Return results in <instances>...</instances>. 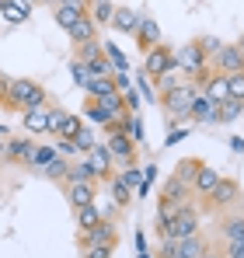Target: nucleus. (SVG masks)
<instances>
[{"instance_id":"40","label":"nucleus","mask_w":244,"mask_h":258,"mask_svg":"<svg viewBox=\"0 0 244 258\" xmlns=\"http://www.w3.org/2000/svg\"><path fill=\"white\" fill-rule=\"evenodd\" d=\"M136 91H140V98H143V101H150V105H154V101H157V91H154V84H150V81H147V77H143V74H140V77H136Z\"/></svg>"},{"instance_id":"18","label":"nucleus","mask_w":244,"mask_h":258,"mask_svg":"<svg viewBox=\"0 0 244 258\" xmlns=\"http://www.w3.org/2000/svg\"><path fill=\"white\" fill-rule=\"evenodd\" d=\"M67 35H70V42H74V49H77V45L94 42V39H98V25H94V21L84 14V18H77V21H74V28H70Z\"/></svg>"},{"instance_id":"49","label":"nucleus","mask_w":244,"mask_h":258,"mask_svg":"<svg viewBox=\"0 0 244 258\" xmlns=\"http://www.w3.org/2000/svg\"><path fill=\"white\" fill-rule=\"evenodd\" d=\"M203 258H223V255H220V251H213V248H209V251H206Z\"/></svg>"},{"instance_id":"38","label":"nucleus","mask_w":244,"mask_h":258,"mask_svg":"<svg viewBox=\"0 0 244 258\" xmlns=\"http://www.w3.org/2000/svg\"><path fill=\"white\" fill-rule=\"evenodd\" d=\"M81 129H84V119H81V115H67V122H63V129H59V140H74Z\"/></svg>"},{"instance_id":"9","label":"nucleus","mask_w":244,"mask_h":258,"mask_svg":"<svg viewBox=\"0 0 244 258\" xmlns=\"http://www.w3.org/2000/svg\"><path fill=\"white\" fill-rule=\"evenodd\" d=\"M35 140L32 136H11L7 143H4V164H28L32 161V154H35Z\"/></svg>"},{"instance_id":"53","label":"nucleus","mask_w":244,"mask_h":258,"mask_svg":"<svg viewBox=\"0 0 244 258\" xmlns=\"http://www.w3.org/2000/svg\"><path fill=\"white\" fill-rule=\"evenodd\" d=\"M237 45H241V52H244V35H241V39H237Z\"/></svg>"},{"instance_id":"27","label":"nucleus","mask_w":244,"mask_h":258,"mask_svg":"<svg viewBox=\"0 0 244 258\" xmlns=\"http://www.w3.org/2000/svg\"><path fill=\"white\" fill-rule=\"evenodd\" d=\"M105 49V59L112 63V74H129V63H126V52H122L115 42H101Z\"/></svg>"},{"instance_id":"33","label":"nucleus","mask_w":244,"mask_h":258,"mask_svg":"<svg viewBox=\"0 0 244 258\" xmlns=\"http://www.w3.org/2000/svg\"><path fill=\"white\" fill-rule=\"evenodd\" d=\"M52 157H56V147H42V143H39V147H35V154H32V161H28V168L42 171V168H45Z\"/></svg>"},{"instance_id":"7","label":"nucleus","mask_w":244,"mask_h":258,"mask_svg":"<svg viewBox=\"0 0 244 258\" xmlns=\"http://www.w3.org/2000/svg\"><path fill=\"white\" fill-rule=\"evenodd\" d=\"M77 244L84 248H94V244H108V248H115L119 244V230H115V223L112 220H101L98 227H91V230H81L77 234Z\"/></svg>"},{"instance_id":"37","label":"nucleus","mask_w":244,"mask_h":258,"mask_svg":"<svg viewBox=\"0 0 244 258\" xmlns=\"http://www.w3.org/2000/svg\"><path fill=\"white\" fill-rule=\"evenodd\" d=\"M70 77L81 84V91L87 84H91V70H87V63H81V59H70Z\"/></svg>"},{"instance_id":"6","label":"nucleus","mask_w":244,"mask_h":258,"mask_svg":"<svg viewBox=\"0 0 244 258\" xmlns=\"http://www.w3.org/2000/svg\"><path fill=\"white\" fill-rule=\"evenodd\" d=\"M209 70L213 74H244V52H241V45L237 42H230V45H220V52L209 59Z\"/></svg>"},{"instance_id":"1","label":"nucleus","mask_w":244,"mask_h":258,"mask_svg":"<svg viewBox=\"0 0 244 258\" xmlns=\"http://www.w3.org/2000/svg\"><path fill=\"white\" fill-rule=\"evenodd\" d=\"M39 105H49V98H45V84L32 81V77H14V81H11L7 112H25V108H39Z\"/></svg>"},{"instance_id":"45","label":"nucleus","mask_w":244,"mask_h":258,"mask_svg":"<svg viewBox=\"0 0 244 258\" xmlns=\"http://www.w3.org/2000/svg\"><path fill=\"white\" fill-rule=\"evenodd\" d=\"M189 136V126H174L171 133H167V140H164V147H174V143H181Z\"/></svg>"},{"instance_id":"3","label":"nucleus","mask_w":244,"mask_h":258,"mask_svg":"<svg viewBox=\"0 0 244 258\" xmlns=\"http://www.w3.org/2000/svg\"><path fill=\"white\" fill-rule=\"evenodd\" d=\"M167 70H178V56H174V49H167V45H154V49H147L143 52V77L154 84L161 74H167Z\"/></svg>"},{"instance_id":"5","label":"nucleus","mask_w":244,"mask_h":258,"mask_svg":"<svg viewBox=\"0 0 244 258\" xmlns=\"http://www.w3.org/2000/svg\"><path fill=\"white\" fill-rule=\"evenodd\" d=\"M199 234V206H192V203H185L174 220H171V227H167V234L164 237H174V241H185V237H196Z\"/></svg>"},{"instance_id":"17","label":"nucleus","mask_w":244,"mask_h":258,"mask_svg":"<svg viewBox=\"0 0 244 258\" xmlns=\"http://www.w3.org/2000/svg\"><path fill=\"white\" fill-rule=\"evenodd\" d=\"M199 94L209 98V101H216V105L227 101V98H230V94H227V77H223V74H209L203 84H199Z\"/></svg>"},{"instance_id":"21","label":"nucleus","mask_w":244,"mask_h":258,"mask_svg":"<svg viewBox=\"0 0 244 258\" xmlns=\"http://www.w3.org/2000/svg\"><path fill=\"white\" fill-rule=\"evenodd\" d=\"M63 185H98V174L91 171L87 161H74L70 171H67V178H63Z\"/></svg>"},{"instance_id":"24","label":"nucleus","mask_w":244,"mask_h":258,"mask_svg":"<svg viewBox=\"0 0 244 258\" xmlns=\"http://www.w3.org/2000/svg\"><path fill=\"white\" fill-rule=\"evenodd\" d=\"M112 178H115V181H122V185H126L133 196H136V188L143 185V171H140L136 164H126V168H119V171L112 174Z\"/></svg>"},{"instance_id":"32","label":"nucleus","mask_w":244,"mask_h":258,"mask_svg":"<svg viewBox=\"0 0 244 258\" xmlns=\"http://www.w3.org/2000/svg\"><path fill=\"white\" fill-rule=\"evenodd\" d=\"M196 168H199V157H185V161L174 168V178H178V181H185V185L192 188V174H196Z\"/></svg>"},{"instance_id":"36","label":"nucleus","mask_w":244,"mask_h":258,"mask_svg":"<svg viewBox=\"0 0 244 258\" xmlns=\"http://www.w3.org/2000/svg\"><path fill=\"white\" fill-rule=\"evenodd\" d=\"M67 108H59V105H52L49 108V136H59V129H63V122H67Z\"/></svg>"},{"instance_id":"30","label":"nucleus","mask_w":244,"mask_h":258,"mask_svg":"<svg viewBox=\"0 0 244 258\" xmlns=\"http://www.w3.org/2000/svg\"><path fill=\"white\" fill-rule=\"evenodd\" d=\"M70 143H74V150H77V154H91V147L98 143V133H94L91 126H84L81 133H77V136L70 140Z\"/></svg>"},{"instance_id":"8","label":"nucleus","mask_w":244,"mask_h":258,"mask_svg":"<svg viewBox=\"0 0 244 258\" xmlns=\"http://www.w3.org/2000/svg\"><path fill=\"white\" fill-rule=\"evenodd\" d=\"M105 147H108V154H112V161L126 168V164H136V143L126 136V133H108L105 136Z\"/></svg>"},{"instance_id":"54","label":"nucleus","mask_w":244,"mask_h":258,"mask_svg":"<svg viewBox=\"0 0 244 258\" xmlns=\"http://www.w3.org/2000/svg\"><path fill=\"white\" fill-rule=\"evenodd\" d=\"M32 4H49V0H32Z\"/></svg>"},{"instance_id":"41","label":"nucleus","mask_w":244,"mask_h":258,"mask_svg":"<svg viewBox=\"0 0 244 258\" xmlns=\"http://www.w3.org/2000/svg\"><path fill=\"white\" fill-rule=\"evenodd\" d=\"M220 255L223 258H244V241H223L220 244Z\"/></svg>"},{"instance_id":"4","label":"nucleus","mask_w":244,"mask_h":258,"mask_svg":"<svg viewBox=\"0 0 244 258\" xmlns=\"http://www.w3.org/2000/svg\"><path fill=\"white\" fill-rule=\"evenodd\" d=\"M206 206H209V210H220V213L241 210V185H237L234 178H220L216 188L206 196Z\"/></svg>"},{"instance_id":"46","label":"nucleus","mask_w":244,"mask_h":258,"mask_svg":"<svg viewBox=\"0 0 244 258\" xmlns=\"http://www.w3.org/2000/svg\"><path fill=\"white\" fill-rule=\"evenodd\" d=\"M11 81H14V77L0 74V108H4V112H7V94H11Z\"/></svg>"},{"instance_id":"47","label":"nucleus","mask_w":244,"mask_h":258,"mask_svg":"<svg viewBox=\"0 0 244 258\" xmlns=\"http://www.w3.org/2000/svg\"><path fill=\"white\" fill-rule=\"evenodd\" d=\"M11 7H14V11H18V14H25V18H28V14H32V7H35V4H32V0H11Z\"/></svg>"},{"instance_id":"28","label":"nucleus","mask_w":244,"mask_h":258,"mask_svg":"<svg viewBox=\"0 0 244 258\" xmlns=\"http://www.w3.org/2000/svg\"><path fill=\"white\" fill-rule=\"evenodd\" d=\"M216 112H220V122H237V119L244 115V101L227 98V101H220V105H216Z\"/></svg>"},{"instance_id":"42","label":"nucleus","mask_w":244,"mask_h":258,"mask_svg":"<svg viewBox=\"0 0 244 258\" xmlns=\"http://www.w3.org/2000/svg\"><path fill=\"white\" fill-rule=\"evenodd\" d=\"M196 42H199V49H203L206 52V59H213V56H216V52H220V39H213V35H203V39H196Z\"/></svg>"},{"instance_id":"12","label":"nucleus","mask_w":244,"mask_h":258,"mask_svg":"<svg viewBox=\"0 0 244 258\" xmlns=\"http://www.w3.org/2000/svg\"><path fill=\"white\" fill-rule=\"evenodd\" d=\"M223 174L216 171V168H209L206 161H199V168H196V174H192V192L199 196V199H206L213 188H216V181H220Z\"/></svg>"},{"instance_id":"22","label":"nucleus","mask_w":244,"mask_h":258,"mask_svg":"<svg viewBox=\"0 0 244 258\" xmlns=\"http://www.w3.org/2000/svg\"><path fill=\"white\" fill-rule=\"evenodd\" d=\"M81 119H87L91 126H101V129H108L112 122H115V119H112V115H108V112H105V108H101V105L94 101V98H87V101H84Z\"/></svg>"},{"instance_id":"34","label":"nucleus","mask_w":244,"mask_h":258,"mask_svg":"<svg viewBox=\"0 0 244 258\" xmlns=\"http://www.w3.org/2000/svg\"><path fill=\"white\" fill-rule=\"evenodd\" d=\"M87 70H91V77H112V63L105 59V49H101V56L87 59Z\"/></svg>"},{"instance_id":"23","label":"nucleus","mask_w":244,"mask_h":258,"mask_svg":"<svg viewBox=\"0 0 244 258\" xmlns=\"http://www.w3.org/2000/svg\"><path fill=\"white\" fill-rule=\"evenodd\" d=\"M112 14H115L112 0H87V18L94 25H112Z\"/></svg>"},{"instance_id":"44","label":"nucleus","mask_w":244,"mask_h":258,"mask_svg":"<svg viewBox=\"0 0 244 258\" xmlns=\"http://www.w3.org/2000/svg\"><path fill=\"white\" fill-rule=\"evenodd\" d=\"M112 84H115V91H119V94H129V91H136L129 74H112Z\"/></svg>"},{"instance_id":"39","label":"nucleus","mask_w":244,"mask_h":258,"mask_svg":"<svg viewBox=\"0 0 244 258\" xmlns=\"http://www.w3.org/2000/svg\"><path fill=\"white\" fill-rule=\"evenodd\" d=\"M227 94L244 101V74H227Z\"/></svg>"},{"instance_id":"19","label":"nucleus","mask_w":244,"mask_h":258,"mask_svg":"<svg viewBox=\"0 0 244 258\" xmlns=\"http://www.w3.org/2000/svg\"><path fill=\"white\" fill-rule=\"evenodd\" d=\"M63 192H67V203H70L74 210H81L87 203H98V199H94L98 185H63Z\"/></svg>"},{"instance_id":"55","label":"nucleus","mask_w":244,"mask_h":258,"mask_svg":"<svg viewBox=\"0 0 244 258\" xmlns=\"http://www.w3.org/2000/svg\"><path fill=\"white\" fill-rule=\"evenodd\" d=\"M84 4H87V0H84Z\"/></svg>"},{"instance_id":"16","label":"nucleus","mask_w":244,"mask_h":258,"mask_svg":"<svg viewBox=\"0 0 244 258\" xmlns=\"http://www.w3.org/2000/svg\"><path fill=\"white\" fill-rule=\"evenodd\" d=\"M220 237L223 241H244V210H230L220 216Z\"/></svg>"},{"instance_id":"26","label":"nucleus","mask_w":244,"mask_h":258,"mask_svg":"<svg viewBox=\"0 0 244 258\" xmlns=\"http://www.w3.org/2000/svg\"><path fill=\"white\" fill-rule=\"evenodd\" d=\"M67 171H70V157H59V154H56V157H52V161L42 168V174H45L49 181H56V185H63Z\"/></svg>"},{"instance_id":"15","label":"nucleus","mask_w":244,"mask_h":258,"mask_svg":"<svg viewBox=\"0 0 244 258\" xmlns=\"http://www.w3.org/2000/svg\"><path fill=\"white\" fill-rule=\"evenodd\" d=\"M49 108H52V105L25 108V112H21V126H25V133H32V136H39V133H49Z\"/></svg>"},{"instance_id":"13","label":"nucleus","mask_w":244,"mask_h":258,"mask_svg":"<svg viewBox=\"0 0 244 258\" xmlns=\"http://www.w3.org/2000/svg\"><path fill=\"white\" fill-rule=\"evenodd\" d=\"M136 42H140V49H143V52H147V49H154V45H161V25H157V18L140 14V25H136Z\"/></svg>"},{"instance_id":"35","label":"nucleus","mask_w":244,"mask_h":258,"mask_svg":"<svg viewBox=\"0 0 244 258\" xmlns=\"http://www.w3.org/2000/svg\"><path fill=\"white\" fill-rule=\"evenodd\" d=\"M94 56H101V39H94V42H84L74 49V59H81V63H87V59H94Z\"/></svg>"},{"instance_id":"20","label":"nucleus","mask_w":244,"mask_h":258,"mask_svg":"<svg viewBox=\"0 0 244 258\" xmlns=\"http://www.w3.org/2000/svg\"><path fill=\"white\" fill-rule=\"evenodd\" d=\"M136 25H140V14H136L133 7H115V14H112V28H115V32L136 35Z\"/></svg>"},{"instance_id":"10","label":"nucleus","mask_w":244,"mask_h":258,"mask_svg":"<svg viewBox=\"0 0 244 258\" xmlns=\"http://www.w3.org/2000/svg\"><path fill=\"white\" fill-rule=\"evenodd\" d=\"M157 203H164V206H174V210H181L185 203H192V188H189L185 181H178V178L171 174V178H167V181L161 185V199H157Z\"/></svg>"},{"instance_id":"51","label":"nucleus","mask_w":244,"mask_h":258,"mask_svg":"<svg viewBox=\"0 0 244 258\" xmlns=\"http://www.w3.org/2000/svg\"><path fill=\"white\" fill-rule=\"evenodd\" d=\"M7 7H11V0H0V14H4V11H7Z\"/></svg>"},{"instance_id":"31","label":"nucleus","mask_w":244,"mask_h":258,"mask_svg":"<svg viewBox=\"0 0 244 258\" xmlns=\"http://www.w3.org/2000/svg\"><path fill=\"white\" fill-rule=\"evenodd\" d=\"M108 188H112V203L119 206V210H126L129 203H133V192L122 185V181H115V178H108Z\"/></svg>"},{"instance_id":"50","label":"nucleus","mask_w":244,"mask_h":258,"mask_svg":"<svg viewBox=\"0 0 244 258\" xmlns=\"http://www.w3.org/2000/svg\"><path fill=\"white\" fill-rule=\"evenodd\" d=\"M52 7H63V4H74V0H49Z\"/></svg>"},{"instance_id":"14","label":"nucleus","mask_w":244,"mask_h":258,"mask_svg":"<svg viewBox=\"0 0 244 258\" xmlns=\"http://www.w3.org/2000/svg\"><path fill=\"white\" fill-rule=\"evenodd\" d=\"M189 119L206 122V126H216V122H220L216 101H209V98H203V94H196V98H192V105H189Z\"/></svg>"},{"instance_id":"2","label":"nucleus","mask_w":244,"mask_h":258,"mask_svg":"<svg viewBox=\"0 0 244 258\" xmlns=\"http://www.w3.org/2000/svg\"><path fill=\"white\" fill-rule=\"evenodd\" d=\"M196 94H199V87L189 84V81H181L178 87H171V91H161V94H157V105L164 108V115H167L171 126H178L181 119H189V105H192Z\"/></svg>"},{"instance_id":"29","label":"nucleus","mask_w":244,"mask_h":258,"mask_svg":"<svg viewBox=\"0 0 244 258\" xmlns=\"http://www.w3.org/2000/svg\"><path fill=\"white\" fill-rule=\"evenodd\" d=\"M84 91H87V98H94V101H98V98L112 94V91H115V84H112V77H91V84L84 87Z\"/></svg>"},{"instance_id":"48","label":"nucleus","mask_w":244,"mask_h":258,"mask_svg":"<svg viewBox=\"0 0 244 258\" xmlns=\"http://www.w3.org/2000/svg\"><path fill=\"white\" fill-rule=\"evenodd\" d=\"M230 150L234 154H244V136H230Z\"/></svg>"},{"instance_id":"11","label":"nucleus","mask_w":244,"mask_h":258,"mask_svg":"<svg viewBox=\"0 0 244 258\" xmlns=\"http://www.w3.org/2000/svg\"><path fill=\"white\" fill-rule=\"evenodd\" d=\"M87 164H91V171L98 174V181H108L112 178V168H115V161H112V154H108V147L105 143H94L91 147V154H87Z\"/></svg>"},{"instance_id":"52","label":"nucleus","mask_w":244,"mask_h":258,"mask_svg":"<svg viewBox=\"0 0 244 258\" xmlns=\"http://www.w3.org/2000/svg\"><path fill=\"white\" fill-rule=\"evenodd\" d=\"M4 143H7V140H0V164H4Z\"/></svg>"},{"instance_id":"43","label":"nucleus","mask_w":244,"mask_h":258,"mask_svg":"<svg viewBox=\"0 0 244 258\" xmlns=\"http://www.w3.org/2000/svg\"><path fill=\"white\" fill-rule=\"evenodd\" d=\"M115 255V248H108V244H94V248H84L81 258H112Z\"/></svg>"},{"instance_id":"25","label":"nucleus","mask_w":244,"mask_h":258,"mask_svg":"<svg viewBox=\"0 0 244 258\" xmlns=\"http://www.w3.org/2000/svg\"><path fill=\"white\" fill-rule=\"evenodd\" d=\"M98 223H101V206L98 203H87V206L77 210V230H91Z\"/></svg>"}]
</instances>
